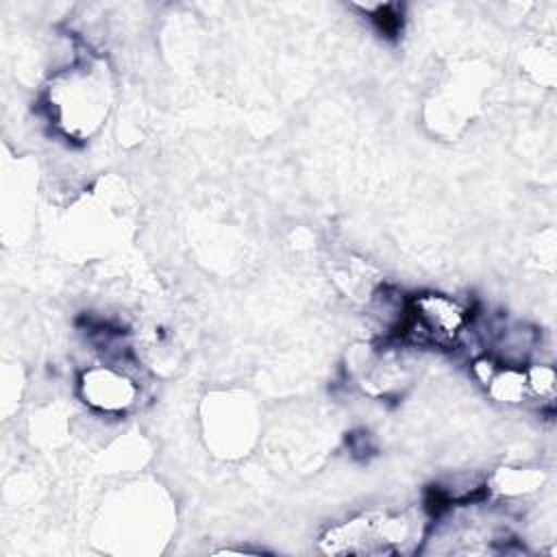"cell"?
I'll return each mask as SVG.
<instances>
[{"label":"cell","mask_w":557,"mask_h":557,"mask_svg":"<svg viewBox=\"0 0 557 557\" xmlns=\"http://www.w3.org/2000/svg\"><path fill=\"white\" fill-rule=\"evenodd\" d=\"M416 520L389 513H361L322 535V550L333 555H392L403 553L416 535Z\"/></svg>","instance_id":"obj_1"},{"label":"cell","mask_w":557,"mask_h":557,"mask_svg":"<svg viewBox=\"0 0 557 557\" xmlns=\"http://www.w3.org/2000/svg\"><path fill=\"white\" fill-rule=\"evenodd\" d=\"M411 331L440 346L453 344L466 326V309L442 294H424L411 302Z\"/></svg>","instance_id":"obj_2"},{"label":"cell","mask_w":557,"mask_h":557,"mask_svg":"<svg viewBox=\"0 0 557 557\" xmlns=\"http://www.w3.org/2000/svg\"><path fill=\"white\" fill-rule=\"evenodd\" d=\"M83 394L89 405L100 409H124L133 403V385L109 370H89L83 374Z\"/></svg>","instance_id":"obj_3"}]
</instances>
